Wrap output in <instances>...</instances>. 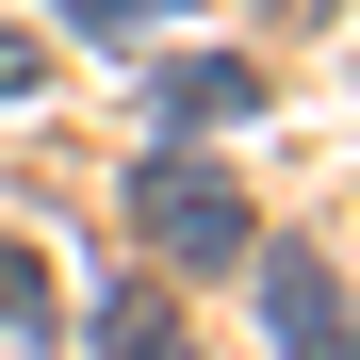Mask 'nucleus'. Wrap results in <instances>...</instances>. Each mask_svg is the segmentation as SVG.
I'll list each match as a JSON object with an SVG mask.
<instances>
[{
  "instance_id": "nucleus-1",
  "label": "nucleus",
  "mask_w": 360,
  "mask_h": 360,
  "mask_svg": "<svg viewBox=\"0 0 360 360\" xmlns=\"http://www.w3.org/2000/svg\"><path fill=\"white\" fill-rule=\"evenodd\" d=\"M131 229H148L164 262H246V180H229V164H197V148H148Z\"/></svg>"
},
{
  "instance_id": "nucleus-7",
  "label": "nucleus",
  "mask_w": 360,
  "mask_h": 360,
  "mask_svg": "<svg viewBox=\"0 0 360 360\" xmlns=\"http://www.w3.org/2000/svg\"><path fill=\"white\" fill-rule=\"evenodd\" d=\"M66 17H82V33H148V0H66Z\"/></svg>"
},
{
  "instance_id": "nucleus-5",
  "label": "nucleus",
  "mask_w": 360,
  "mask_h": 360,
  "mask_svg": "<svg viewBox=\"0 0 360 360\" xmlns=\"http://www.w3.org/2000/svg\"><path fill=\"white\" fill-rule=\"evenodd\" d=\"M0 360H49V262L0 229Z\"/></svg>"
},
{
  "instance_id": "nucleus-4",
  "label": "nucleus",
  "mask_w": 360,
  "mask_h": 360,
  "mask_svg": "<svg viewBox=\"0 0 360 360\" xmlns=\"http://www.w3.org/2000/svg\"><path fill=\"white\" fill-rule=\"evenodd\" d=\"M98 360H197V344H180V295L164 278H115L98 295Z\"/></svg>"
},
{
  "instance_id": "nucleus-6",
  "label": "nucleus",
  "mask_w": 360,
  "mask_h": 360,
  "mask_svg": "<svg viewBox=\"0 0 360 360\" xmlns=\"http://www.w3.org/2000/svg\"><path fill=\"white\" fill-rule=\"evenodd\" d=\"M33 82H49V49H33V33H0V98H33Z\"/></svg>"
},
{
  "instance_id": "nucleus-2",
  "label": "nucleus",
  "mask_w": 360,
  "mask_h": 360,
  "mask_svg": "<svg viewBox=\"0 0 360 360\" xmlns=\"http://www.w3.org/2000/svg\"><path fill=\"white\" fill-rule=\"evenodd\" d=\"M262 328H278V360H344V262L328 246H262Z\"/></svg>"
},
{
  "instance_id": "nucleus-3",
  "label": "nucleus",
  "mask_w": 360,
  "mask_h": 360,
  "mask_svg": "<svg viewBox=\"0 0 360 360\" xmlns=\"http://www.w3.org/2000/svg\"><path fill=\"white\" fill-rule=\"evenodd\" d=\"M148 115H164V131H229V115H262V66H246V49H164V66H148Z\"/></svg>"
}]
</instances>
